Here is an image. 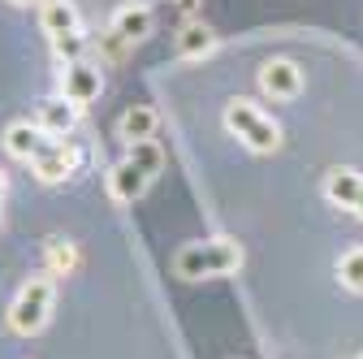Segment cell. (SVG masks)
<instances>
[{
  "label": "cell",
  "mask_w": 363,
  "mask_h": 359,
  "mask_svg": "<svg viewBox=\"0 0 363 359\" xmlns=\"http://www.w3.org/2000/svg\"><path fill=\"white\" fill-rule=\"evenodd\" d=\"M242 268V247L234 238H203V243H186L173 255V273L199 282V277H230Z\"/></svg>",
  "instance_id": "cell-1"
},
{
  "label": "cell",
  "mask_w": 363,
  "mask_h": 359,
  "mask_svg": "<svg viewBox=\"0 0 363 359\" xmlns=\"http://www.w3.org/2000/svg\"><path fill=\"white\" fill-rule=\"evenodd\" d=\"M225 130L238 134L242 148H251L255 156H272L281 148V126L272 117H264L251 100H230L225 104Z\"/></svg>",
  "instance_id": "cell-2"
},
{
  "label": "cell",
  "mask_w": 363,
  "mask_h": 359,
  "mask_svg": "<svg viewBox=\"0 0 363 359\" xmlns=\"http://www.w3.org/2000/svg\"><path fill=\"white\" fill-rule=\"evenodd\" d=\"M52 294H57V286H52V273H39V277H30V282L18 290L13 307H9V329H13V333H22V338L39 333L43 325H48V316H52Z\"/></svg>",
  "instance_id": "cell-3"
},
{
  "label": "cell",
  "mask_w": 363,
  "mask_h": 359,
  "mask_svg": "<svg viewBox=\"0 0 363 359\" xmlns=\"http://www.w3.org/2000/svg\"><path fill=\"white\" fill-rule=\"evenodd\" d=\"M259 92L272 100H294L303 92V70L290 57H268L259 65Z\"/></svg>",
  "instance_id": "cell-4"
},
{
  "label": "cell",
  "mask_w": 363,
  "mask_h": 359,
  "mask_svg": "<svg viewBox=\"0 0 363 359\" xmlns=\"http://www.w3.org/2000/svg\"><path fill=\"white\" fill-rule=\"evenodd\" d=\"M100 87H104V74H100V65H91V61H69L61 70V96L74 100L78 109L96 100Z\"/></svg>",
  "instance_id": "cell-5"
},
{
  "label": "cell",
  "mask_w": 363,
  "mask_h": 359,
  "mask_svg": "<svg viewBox=\"0 0 363 359\" xmlns=\"http://www.w3.org/2000/svg\"><path fill=\"white\" fill-rule=\"evenodd\" d=\"M74 169H78V152H74V143H69V139H57L48 152H39V156L30 160V173L39 177V182H48V187L65 182Z\"/></svg>",
  "instance_id": "cell-6"
},
{
  "label": "cell",
  "mask_w": 363,
  "mask_h": 359,
  "mask_svg": "<svg viewBox=\"0 0 363 359\" xmlns=\"http://www.w3.org/2000/svg\"><path fill=\"white\" fill-rule=\"evenodd\" d=\"M52 143H57V139H52V134L43 130L39 121H13V126L5 130V152L18 156V160H26V165H30L39 152H48Z\"/></svg>",
  "instance_id": "cell-7"
},
{
  "label": "cell",
  "mask_w": 363,
  "mask_h": 359,
  "mask_svg": "<svg viewBox=\"0 0 363 359\" xmlns=\"http://www.w3.org/2000/svg\"><path fill=\"white\" fill-rule=\"evenodd\" d=\"M147 187H152V173H143L130 156H125V160H117V165L108 169V195H113L117 204H134V199H143V191H147Z\"/></svg>",
  "instance_id": "cell-8"
},
{
  "label": "cell",
  "mask_w": 363,
  "mask_h": 359,
  "mask_svg": "<svg viewBox=\"0 0 363 359\" xmlns=\"http://www.w3.org/2000/svg\"><path fill=\"white\" fill-rule=\"evenodd\" d=\"M108 31H113V35H121L125 43H139V39H147V35H152V9L143 5V0H130V5H121V9L113 13Z\"/></svg>",
  "instance_id": "cell-9"
},
{
  "label": "cell",
  "mask_w": 363,
  "mask_h": 359,
  "mask_svg": "<svg viewBox=\"0 0 363 359\" xmlns=\"http://www.w3.org/2000/svg\"><path fill=\"white\" fill-rule=\"evenodd\" d=\"M78 113H82V109H78L74 100L57 96V100H43V104H39V117H35V121L48 130L52 139H69L74 126H78Z\"/></svg>",
  "instance_id": "cell-10"
},
{
  "label": "cell",
  "mask_w": 363,
  "mask_h": 359,
  "mask_svg": "<svg viewBox=\"0 0 363 359\" xmlns=\"http://www.w3.org/2000/svg\"><path fill=\"white\" fill-rule=\"evenodd\" d=\"M359 191H363V173H359V169H346V165H342V169H329V173H325V199H329V204L354 212Z\"/></svg>",
  "instance_id": "cell-11"
},
{
  "label": "cell",
  "mask_w": 363,
  "mask_h": 359,
  "mask_svg": "<svg viewBox=\"0 0 363 359\" xmlns=\"http://www.w3.org/2000/svg\"><path fill=\"white\" fill-rule=\"evenodd\" d=\"M160 126L156 109L152 104H130L121 117H117V134H121V143H139V139H152Z\"/></svg>",
  "instance_id": "cell-12"
},
{
  "label": "cell",
  "mask_w": 363,
  "mask_h": 359,
  "mask_svg": "<svg viewBox=\"0 0 363 359\" xmlns=\"http://www.w3.org/2000/svg\"><path fill=\"white\" fill-rule=\"evenodd\" d=\"M39 22H43V31H48L52 39H57V35H74V31H82L74 0H39Z\"/></svg>",
  "instance_id": "cell-13"
},
{
  "label": "cell",
  "mask_w": 363,
  "mask_h": 359,
  "mask_svg": "<svg viewBox=\"0 0 363 359\" xmlns=\"http://www.w3.org/2000/svg\"><path fill=\"white\" fill-rule=\"evenodd\" d=\"M216 48V35L203 26V22H186L177 31V57H186V61H199Z\"/></svg>",
  "instance_id": "cell-14"
},
{
  "label": "cell",
  "mask_w": 363,
  "mask_h": 359,
  "mask_svg": "<svg viewBox=\"0 0 363 359\" xmlns=\"http://www.w3.org/2000/svg\"><path fill=\"white\" fill-rule=\"evenodd\" d=\"M125 148H130L125 156L139 165L143 173H152V177H156V173L164 169V152H160V143H156V139H139V143H125Z\"/></svg>",
  "instance_id": "cell-15"
},
{
  "label": "cell",
  "mask_w": 363,
  "mask_h": 359,
  "mask_svg": "<svg viewBox=\"0 0 363 359\" xmlns=\"http://www.w3.org/2000/svg\"><path fill=\"white\" fill-rule=\"evenodd\" d=\"M74 268H78V251H74V243L52 238V243H48V273H52V277H69Z\"/></svg>",
  "instance_id": "cell-16"
},
{
  "label": "cell",
  "mask_w": 363,
  "mask_h": 359,
  "mask_svg": "<svg viewBox=\"0 0 363 359\" xmlns=\"http://www.w3.org/2000/svg\"><path fill=\"white\" fill-rule=\"evenodd\" d=\"M337 277H342L346 290L363 294V247H350V251L337 260Z\"/></svg>",
  "instance_id": "cell-17"
},
{
  "label": "cell",
  "mask_w": 363,
  "mask_h": 359,
  "mask_svg": "<svg viewBox=\"0 0 363 359\" xmlns=\"http://www.w3.org/2000/svg\"><path fill=\"white\" fill-rule=\"evenodd\" d=\"M52 48H57V57L69 65V61H82V53H86V35L82 31H74V35H57L52 39Z\"/></svg>",
  "instance_id": "cell-18"
},
{
  "label": "cell",
  "mask_w": 363,
  "mask_h": 359,
  "mask_svg": "<svg viewBox=\"0 0 363 359\" xmlns=\"http://www.w3.org/2000/svg\"><path fill=\"white\" fill-rule=\"evenodd\" d=\"M5 191H9V177H5V169H0V199H5Z\"/></svg>",
  "instance_id": "cell-19"
},
{
  "label": "cell",
  "mask_w": 363,
  "mask_h": 359,
  "mask_svg": "<svg viewBox=\"0 0 363 359\" xmlns=\"http://www.w3.org/2000/svg\"><path fill=\"white\" fill-rule=\"evenodd\" d=\"M354 216L363 221V191H359V204H354Z\"/></svg>",
  "instance_id": "cell-20"
},
{
  "label": "cell",
  "mask_w": 363,
  "mask_h": 359,
  "mask_svg": "<svg viewBox=\"0 0 363 359\" xmlns=\"http://www.w3.org/2000/svg\"><path fill=\"white\" fill-rule=\"evenodd\" d=\"M13 5H39V0H13Z\"/></svg>",
  "instance_id": "cell-21"
}]
</instances>
